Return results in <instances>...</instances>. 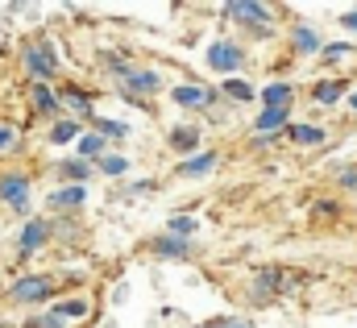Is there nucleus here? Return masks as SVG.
Returning <instances> with one entry per match:
<instances>
[{
	"label": "nucleus",
	"mask_w": 357,
	"mask_h": 328,
	"mask_svg": "<svg viewBox=\"0 0 357 328\" xmlns=\"http://www.w3.org/2000/svg\"><path fill=\"white\" fill-rule=\"evenodd\" d=\"M158 87H162L158 71H150V67H133V71L121 80V96H129V100H150Z\"/></svg>",
	"instance_id": "obj_6"
},
{
	"label": "nucleus",
	"mask_w": 357,
	"mask_h": 328,
	"mask_svg": "<svg viewBox=\"0 0 357 328\" xmlns=\"http://www.w3.org/2000/svg\"><path fill=\"white\" fill-rule=\"evenodd\" d=\"M50 312H54V316H59L63 325H71V320H84L91 308H88V299H84V295H75V299H59V304H54Z\"/></svg>",
	"instance_id": "obj_17"
},
{
	"label": "nucleus",
	"mask_w": 357,
	"mask_h": 328,
	"mask_svg": "<svg viewBox=\"0 0 357 328\" xmlns=\"http://www.w3.org/2000/svg\"><path fill=\"white\" fill-rule=\"evenodd\" d=\"M262 104L266 108H287L291 104V83H282V80H274L262 87Z\"/></svg>",
	"instance_id": "obj_21"
},
{
	"label": "nucleus",
	"mask_w": 357,
	"mask_h": 328,
	"mask_svg": "<svg viewBox=\"0 0 357 328\" xmlns=\"http://www.w3.org/2000/svg\"><path fill=\"white\" fill-rule=\"evenodd\" d=\"M46 241H50V221H25L17 237V258H33Z\"/></svg>",
	"instance_id": "obj_8"
},
{
	"label": "nucleus",
	"mask_w": 357,
	"mask_h": 328,
	"mask_svg": "<svg viewBox=\"0 0 357 328\" xmlns=\"http://www.w3.org/2000/svg\"><path fill=\"white\" fill-rule=\"evenodd\" d=\"M67 183H79V187H88V179H91V170H100L96 163H84V158H63V163L54 166Z\"/></svg>",
	"instance_id": "obj_15"
},
{
	"label": "nucleus",
	"mask_w": 357,
	"mask_h": 328,
	"mask_svg": "<svg viewBox=\"0 0 357 328\" xmlns=\"http://www.w3.org/2000/svg\"><path fill=\"white\" fill-rule=\"evenodd\" d=\"M8 295H13L17 304H46V299L54 295V278H50V274H21V278H13Z\"/></svg>",
	"instance_id": "obj_4"
},
{
	"label": "nucleus",
	"mask_w": 357,
	"mask_h": 328,
	"mask_svg": "<svg viewBox=\"0 0 357 328\" xmlns=\"http://www.w3.org/2000/svg\"><path fill=\"white\" fill-rule=\"evenodd\" d=\"M208 170H216V154H195V158H183L178 163V174H187V179L208 174Z\"/></svg>",
	"instance_id": "obj_23"
},
{
	"label": "nucleus",
	"mask_w": 357,
	"mask_h": 328,
	"mask_svg": "<svg viewBox=\"0 0 357 328\" xmlns=\"http://www.w3.org/2000/svg\"><path fill=\"white\" fill-rule=\"evenodd\" d=\"M225 17H233L237 25H245L254 38H270L274 25H270V8L258 4V0H229L225 4Z\"/></svg>",
	"instance_id": "obj_2"
},
{
	"label": "nucleus",
	"mask_w": 357,
	"mask_h": 328,
	"mask_svg": "<svg viewBox=\"0 0 357 328\" xmlns=\"http://www.w3.org/2000/svg\"><path fill=\"white\" fill-rule=\"evenodd\" d=\"M287 137H291V142H299V146H324V137H328V133H324L320 125H291V129H287Z\"/></svg>",
	"instance_id": "obj_19"
},
{
	"label": "nucleus",
	"mask_w": 357,
	"mask_h": 328,
	"mask_svg": "<svg viewBox=\"0 0 357 328\" xmlns=\"http://www.w3.org/2000/svg\"><path fill=\"white\" fill-rule=\"evenodd\" d=\"M349 54H354V46H349V42H333V46H324V54H320V59H324V63H345Z\"/></svg>",
	"instance_id": "obj_27"
},
{
	"label": "nucleus",
	"mask_w": 357,
	"mask_h": 328,
	"mask_svg": "<svg viewBox=\"0 0 357 328\" xmlns=\"http://www.w3.org/2000/svg\"><path fill=\"white\" fill-rule=\"evenodd\" d=\"M341 208L333 204V200H320V204H312V216H337Z\"/></svg>",
	"instance_id": "obj_30"
},
{
	"label": "nucleus",
	"mask_w": 357,
	"mask_h": 328,
	"mask_svg": "<svg viewBox=\"0 0 357 328\" xmlns=\"http://www.w3.org/2000/svg\"><path fill=\"white\" fill-rule=\"evenodd\" d=\"M208 67L233 80V75L245 67V46H241V42H229V38H225V42H212V46H208Z\"/></svg>",
	"instance_id": "obj_3"
},
{
	"label": "nucleus",
	"mask_w": 357,
	"mask_h": 328,
	"mask_svg": "<svg viewBox=\"0 0 357 328\" xmlns=\"http://www.w3.org/2000/svg\"><path fill=\"white\" fill-rule=\"evenodd\" d=\"M220 87H225V96H229V100H237V104H250V100L258 96V91H254V83H250V80H241V75L225 80Z\"/></svg>",
	"instance_id": "obj_22"
},
{
	"label": "nucleus",
	"mask_w": 357,
	"mask_h": 328,
	"mask_svg": "<svg viewBox=\"0 0 357 328\" xmlns=\"http://www.w3.org/2000/svg\"><path fill=\"white\" fill-rule=\"evenodd\" d=\"M225 328H254L250 320H225Z\"/></svg>",
	"instance_id": "obj_34"
},
{
	"label": "nucleus",
	"mask_w": 357,
	"mask_h": 328,
	"mask_svg": "<svg viewBox=\"0 0 357 328\" xmlns=\"http://www.w3.org/2000/svg\"><path fill=\"white\" fill-rule=\"evenodd\" d=\"M341 187L357 191V166H345V170H341Z\"/></svg>",
	"instance_id": "obj_32"
},
{
	"label": "nucleus",
	"mask_w": 357,
	"mask_h": 328,
	"mask_svg": "<svg viewBox=\"0 0 357 328\" xmlns=\"http://www.w3.org/2000/svg\"><path fill=\"white\" fill-rule=\"evenodd\" d=\"M341 25H345L349 33H357V8H349V13H341Z\"/></svg>",
	"instance_id": "obj_33"
},
{
	"label": "nucleus",
	"mask_w": 357,
	"mask_h": 328,
	"mask_svg": "<svg viewBox=\"0 0 357 328\" xmlns=\"http://www.w3.org/2000/svg\"><path fill=\"white\" fill-rule=\"evenodd\" d=\"M21 328H67V325H63L54 312H46V316H33V320H25Z\"/></svg>",
	"instance_id": "obj_29"
},
{
	"label": "nucleus",
	"mask_w": 357,
	"mask_h": 328,
	"mask_svg": "<svg viewBox=\"0 0 357 328\" xmlns=\"http://www.w3.org/2000/svg\"><path fill=\"white\" fill-rule=\"evenodd\" d=\"M195 146H199V129L183 125V129L171 133V150H178V154H195Z\"/></svg>",
	"instance_id": "obj_24"
},
{
	"label": "nucleus",
	"mask_w": 357,
	"mask_h": 328,
	"mask_svg": "<svg viewBox=\"0 0 357 328\" xmlns=\"http://www.w3.org/2000/svg\"><path fill=\"white\" fill-rule=\"evenodd\" d=\"M195 229H199V221H195V216H187V212H175V216L167 221V233H171V237H183V241H187Z\"/></svg>",
	"instance_id": "obj_25"
},
{
	"label": "nucleus",
	"mask_w": 357,
	"mask_h": 328,
	"mask_svg": "<svg viewBox=\"0 0 357 328\" xmlns=\"http://www.w3.org/2000/svg\"><path fill=\"white\" fill-rule=\"evenodd\" d=\"M29 104H33L38 117H54V112L63 108V91H54L50 83H33V87H29Z\"/></svg>",
	"instance_id": "obj_10"
},
{
	"label": "nucleus",
	"mask_w": 357,
	"mask_h": 328,
	"mask_svg": "<svg viewBox=\"0 0 357 328\" xmlns=\"http://www.w3.org/2000/svg\"><path fill=\"white\" fill-rule=\"evenodd\" d=\"M96 166H100L104 174H112V179H121V174L129 170V158H125V154H104V158H100Z\"/></svg>",
	"instance_id": "obj_26"
},
{
	"label": "nucleus",
	"mask_w": 357,
	"mask_h": 328,
	"mask_svg": "<svg viewBox=\"0 0 357 328\" xmlns=\"http://www.w3.org/2000/svg\"><path fill=\"white\" fill-rule=\"evenodd\" d=\"M21 67L33 75V83H50L59 75V54H54V46L46 38H29L21 46Z\"/></svg>",
	"instance_id": "obj_1"
},
{
	"label": "nucleus",
	"mask_w": 357,
	"mask_h": 328,
	"mask_svg": "<svg viewBox=\"0 0 357 328\" xmlns=\"http://www.w3.org/2000/svg\"><path fill=\"white\" fill-rule=\"evenodd\" d=\"M84 137V121H75V117H59L54 125H50V142L54 146H71V142H79Z\"/></svg>",
	"instance_id": "obj_13"
},
{
	"label": "nucleus",
	"mask_w": 357,
	"mask_h": 328,
	"mask_svg": "<svg viewBox=\"0 0 357 328\" xmlns=\"http://www.w3.org/2000/svg\"><path fill=\"white\" fill-rule=\"evenodd\" d=\"M96 133H104V137H125L129 129H125L121 121H100V117H96Z\"/></svg>",
	"instance_id": "obj_28"
},
{
	"label": "nucleus",
	"mask_w": 357,
	"mask_h": 328,
	"mask_svg": "<svg viewBox=\"0 0 357 328\" xmlns=\"http://www.w3.org/2000/svg\"><path fill=\"white\" fill-rule=\"evenodd\" d=\"M84 200H88V187H79V183H63L59 191H50V208H63V212H75V208H84Z\"/></svg>",
	"instance_id": "obj_12"
},
{
	"label": "nucleus",
	"mask_w": 357,
	"mask_h": 328,
	"mask_svg": "<svg viewBox=\"0 0 357 328\" xmlns=\"http://www.w3.org/2000/svg\"><path fill=\"white\" fill-rule=\"evenodd\" d=\"M150 249L158 253V258H187V241L183 237H171V233H162V237H154Z\"/></svg>",
	"instance_id": "obj_20"
},
{
	"label": "nucleus",
	"mask_w": 357,
	"mask_h": 328,
	"mask_svg": "<svg viewBox=\"0 0 357 328\" xmlns=\"http://www.w3.org/2000/svg\"><path fill=\"white\" fill-rule=\"evenodd\" d=\"M13 146H17V129L0 125V150H13Z\"/></svg>",
	"instance_id": "obj_31"
},
{
	"label": "nucleus",
	"mask_w": 357,
	"mask_h": 328,
	"mask_svg": "<svg viewBox=\"0 0 357 328\" xmlns=\"http://www.w3.org/2000/svg\"><path fill=\"white\" fill-rule=\"evenodd\" d=\"M63 104L75 112V121H96V104H91V91L67 87V91H63Z\"/></svg>",
	"instance_id": "obj_14"
},
{
	"label": "nucleus",
	"mask_w": 357,
	"mask_h": 328,
	"mask_svg": "<svg viewBox=\"0 0 357 328\" xmlns=\"http://www.w3.org/2000/svg\"><path fill=\"white\" fill-rule=\"evenodd\" d=\"M0 204H8L13 212H29V174L4 170L0 174Z\"/></svg>",
	"instance_id": "obj_5"
},
{
	"label": "nucleus",
	"mask_w": 357,
	"mask_h": 328,
	"mask_svg": "<svg viewBox=\"0 0 357 328\" xmlns=\"http://www.w3.org/2000/svg\"><path fill=\"white\" fill-rule=\"evenodd\" d=\"M349 108H354V112H357V91H354V96H349Z\"/></svg>",
	"instance_id": "obj_36"
},
{
	"label": "nucleus",
	"mask_w": 357,
	"mask_h": 328,
	"mask_svg": "<svg viewBox=\"0 0 357 328\" xmlns=\"http://www.w3.org/2000/svg\"><path fill=\"white\" fill-rule=\"evenodd\" d=\"M195 328H225V320H208V325H195Z\"/></svg>",
	"instance_id": "obj_35"
},
{
	"label": "nucleus",
	"mask_w": 357,
	"mask_h": 328,
	"mask_svg": "<svg viewBox=\"0 0 357 328\" xmlns=\"http://www.w3.org/2000/svg\"><path fill=\"white\" fill-rule=\"evenodd\" d=\"M345 87H349L345 80H324L312 87V100L316 104H337V100H345Z\"/></svg>",
	"instance_id": "obj_18"
},
{
	"label": "nucleus",
	"mask_w": 357,
	"mask_h": 328,
	"mask_svg": "<svg viewBox=\"0 0 357 328\" xmlns=\"http://www.w3.org/2000/svg\"><path fill=\"white\" fill-rule=\"evenodd\" d=\"M171 100H175L178 108H212V100H216V87H204V83H178L171 87Z\"/></svg>",
	"instance_id": "obj_7"
},
{
	"label": "nucleus",
	"mask_w": 357,
	"mask_h": 328,
	"mask_svg": "<svg viewBox=\"0 0 357 328\" xmlns=\"http://www.w3.org/2000/svg\"><path fill=\"white\" fill-rule=\"evenodd\" d=\"M104 142H108L104 133H84V137L75 142V158H84V163H100V158L108 154V150H104Z\"/></svg>",
	"instance_id": "obj_16"
},
{
	"label": "nucleus",
	"mask_w": 357,
	"mask_h": 328,
	"mask_svg": "<svg viewBox=\"0 0 357 328\" xmlns=\"http://www.w3.org/2000/svg\"><path fill=\"white\" fill-rule=\"evenodd\" d=\"M282 129H291V108H262V117L254 121L258 137H278Z\"/></svg>",
	"instance_id": "obj_11"
},
{
	"label": "nucleus",
	"mask_w": 357,
	"mask_h": 328,
	"mask_svg": "<svg viewBox=\"0 0 357 328\" xmlns=\"http://www.w3.org/2000/svg\"><path fill=\"white\" fill-rule=\"evenodd\" d=\"M324 54V42H320V33L307 25V21H295L291 25V54Z\"/></svg>",
	"instance_id": "obj_9"
}]
</instances>
